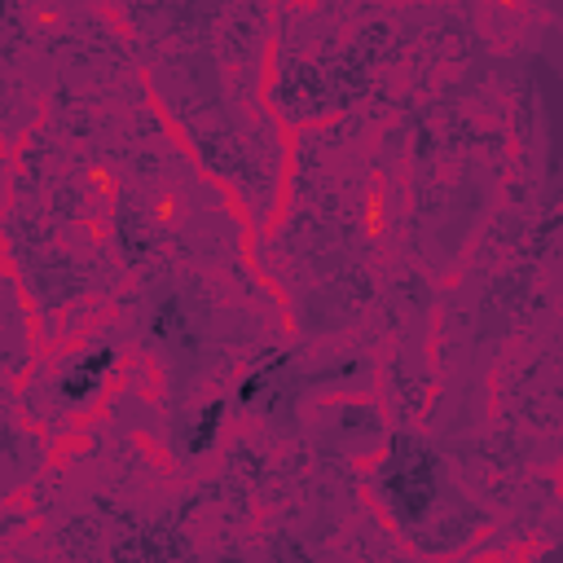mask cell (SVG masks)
Instances as JSON below:
<instances>
[{
  "label": "cell",
  "mask_w": 563,
  "mask_h": 563,
  "mask_svg": "<svg viewBox=\"0 0 563 563\" xmlns=\"http://www.w3.org/2000/svg\"><path fill=\"white\" fill-rule=\"evenodd\" d=\"M114 356H119V352H114L110 343H106V347H88V352H79V356L53 378V396H57V405L70 409V413H84V409L101 396Z\"/></svg>",
  "instance_id": "7a4b0ae2"
},
{
  "label": "cell",
  "mask_w": 563,
  "mask_h": 563,
  "mask_svg": "<svg viewBox=\"0 0 563 563\" xmlns=\"http://www.w3.org/2000/svg\"><path fill=\"white\" fill-rule=\"evenodd\" d=\"M369 497L400 537H409L422 554L435 559L462 550L484 523V515L449 488L440 453L409 431L383 440V453L369 471Z\"/></svg>",
  "instance_id": "6da1fadb"
},
{
  "label": "cell",
  "mask_w": 563,
  "mask_h": 563,
  "mask_svg": "<svg viewBox=\"0 0 563 563\" xmlns=\"http://www.w3.org/2000/svg\"><path fill=\"white\" fill-rule=\"evenodd\" d=\"M224 418H229V400H224V396L198 405V413H194L189 422H180V453H185V457H202V453L216 444Z\"/></svg>",
  "instance_id": "5b68a950"
},
{
  "label": "cell",
  "mask_w": 563,
  "mask_h": 563,
  "mask_svg": "<svg viewBox=\"0 0 563 563\" xmlns=\"http://www.w3.org/2000/svg\"><path fill=\"white\" fill-rule=\"evenodd\" d=\"M26 523H31V515H26V510H9V506L0 510V537H13V532H22Z\"/></svg>",
  "instance_id": "8992f818"
},
{
  "label": "cell",
  "mask_w": 563,
  "mask_h": 563,
  "mask_svg": "<svg viewBox=\"0 0 563 563\" xmlns=\"http://www.w3.org/2000/svg\"><path fill=\"white\" fill-rule=\"evenodd\" d=\"M216 563H246V559H238V554H224V559H216Z\"/></svg>",
  "instance_id": "52a82bcc"
},
{
  "label": "cell",
  "mask_w": 563,
  "mask_h": 563,
  "mask_svg": "<svg viewBox=\"0 0 563 563\" xmlns=\"http://www.w3.org/2000/svg\"><path fill=\"white\" fill-rule=\"evenodd\" d=\"M295 365H290V352H277V347H268L264 356H255V365L238 378V387H233V400L238 405H255L260 409V400L290 374Z\"/></svg>",
  "instance_id": "277c9868"
},
{
  "label": "cell",
  "mask_w": 563,
  "mask_h": 563,
  "mask_svg": "<svg viewBox=\"0 0 563 563\" xmlns=\"http://www.w3.org/2000/svg\"><path fill=\"white\" fill-rule=\"evenodd\" d=\"M330 435L343 444V453H374L383 440H387V422L374 405L365 400H339L330 409Z\"/></svg>",
  "instance_id": "3957f363"
}]
</instances>
